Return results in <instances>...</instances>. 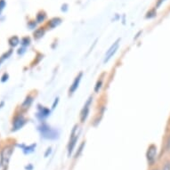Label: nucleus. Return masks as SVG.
<instances>
[{"label": "nucleus", "instance_id": "obj_1", "mask_svg": "<svg viewBox=\"0 0 170 170\" xmlns=\"http://www.w3.org/2000/svg\"><path fill=\"white\" fill-rule=\"evenodd\" d=\"M41 135L47 139H54L57 137V133L55 130L51 129L49 127H47L45 125H43L40 128Z\"/></svg>", "mask_w": 170, "mask_h": 170}, {"label": "nucleus", "instance_id": "obj_2", "mask_svg": "<svg viewBox=\"0 0 170 170\" xmlns=\"http://www.w3.org/2000/svg\"><path fill=\"white\" fill-rule=\"evenodd\" d=\"M146 158L148 163L150 165H153L154 162L156 161V158H157V147L154 144H151L149 146L148 151L146 152Z\"/></svg>", "mask_w": 170, "mask_h": 170}, {"label": "nucleus", "instance_id": "obj_3", "mask_svg": "<svg viewBox=\"0 0 170 170\" xmlns=\"http://www.w3.org/2000/svg\"><path fill=\"white\" fill-rule=\"evenodd\" d=\"M13 151H14V149L12 146H6L4 148V150H2L1 151V154H2V159H3V163L4 165L7 167L8 166V163H9V160H10V158L13 154Z\"/></svg>", "mask_w": 170, "mask_h": 170}, {"label": "nucleus", "instance_id": "obj_4", "mask_svg": "<svg viewBox=\"0 0 170 170\" xmlns=\"http://www.w3.org/2000/svg\"><path fill=\"white\" fill-rule=\"evenodd\" d=\"M118 42H119V39H118L111 46V48L109 49L108 51H107V53H106V55H105V60H104V63H107V62H109V60H110L113 55H114V54L117 52V50H118Z\"/></svg>", "mask_w": 170, "mask_h": 170}, {"label": "nucleus", "instance_id": "obj_5", "mask_svg": "<svg viewBox=\"0 0 170 170\" xmlns=\"http://www.w3.org/2000/svg\"><path fill=\"white\" fill-rule=\"evenodd\" d=\"M25 123V119H24L23 116L19 115L17 117H15V118L14 119V125H13V131H16L18 129H20L21 127H22V126Z\"/></svg>", "mask_w": 170, "mask_h": 170}, {"label": "nucleus", "instance_id": "obj_6", "mask_svg": "<svg viewBox=\"0 0 170 170\" xmlns=\"http://www.w3.org/2000/svg\"><path fill=\"white\" fill-rule=\"evenodd\" d=\"M90 102H91V98L88 100V102L87 103V104L84 106L83 110L81 111V114H80V120L81 122H85V120L87 119L88 114H89V104H90Z\"/></svg>", "mask_w": 170, "mask_h": 170}, {"label": "nucleus", "instance_id": "obj_7", "mask_svg": "<svg viewBox=\"0 0 170 170\" xmlns=\"http://www.w3.org/2000/svg\"><path fill=\"white\" fill-rule=\"evenodd\" d=\"M82 75H83V74H82V72H80V73L75 78L73 83H72V85L70 86V94H73V93L77 90V88L78 87V85H79V83H80Z\"/></svg>", "mask_w": 170, "mask_h": 170}, {"label": "nucleus", "instance_id": "obj_8", "mask_svg": "<svg viewBox=\"0 0 170 170\" xmlns=\"http://www.w3.org/2000/svg\"><path fill=\"white\" fill-rule=\"evenodd\" d=\"M77 141H78V136L72 135L71 139H70V143H69V146H68V155H69V156H70V154L72 153V151H73Z\"/></svg>", "mask_w": 170, "mask_h": 170}, {"label": "nucleus", "instance_id": "obj_9", "mask_svg": "<svg viewBox=\"0 0 170 170\" xmlns=\"http://www.w3.org/2000/svg\"><path fill=\"white\" fill-rule=\"evenodd\" d=\"M32 101H33L32 96H28L27 98H26V100L24 101V103H22L21 108L23 109V110H26V109H28L30 106V104L32 103Z\"/></svg>", "mask_w": 170, "mask_h": 170}, {"label": "nucleus", "instance_id": "obj_10", "mask_svg": "<svg viewBox=\"0 0 170 170\" xmlns=\"http://www.w3.org/2000/svg\"><path fill=\"white\" fill-rule=\"evenodd\" d=\"M61 21H62V20H61L60 18H54L49 21V24H48V25H49L51 28H55L61 23Z\"/></svg>", "mask_w": 170, "mask_h": 170}, {"label": "nucleus", "instance_id": "obj_11", "mask_svg": "<svg viewBox=\"0 0 170 170\" xmlns=\"http://www.w3.org/2000/svg\"><path fill=\"white\" fill-rule=\"evenodd\" d=\"M9 43H10V45H12V46H16L19 43H20V40H19V39L16 37V36H14V37H13V38H11L10 39V40H9Z\"/></svg>", "mask_w": 170, "mask_h": 170}, {"label": "nucleus", "instance_id": "obj_12", "mask_svg": "<svg viewBox=\"0 0 170 170\" xmlns=\"http://www.w3.org/2000/svg\"><path fill=\"white\" fill-rule=\"evenodd\" d=\"M44 34H45V30L43 29H39L34 32V37L36 39H39V38L42 37Z\"/></svg>", "mask_w": 170, "mask_h": 170}, {"label": "nucleus", "instance_id": "obj_13", "mask_svg": "<svg viewBox=\"0 0 170 170\" xmlns=\"http://www.w3.org/2000/svg\"><path fill=\"white\" fill-rule=\"evenodd\" d=\"M35 147H36V144H32V145H30V146H29V147H24V149H23L24 153H25V154H29V153L34 151Z\"/></svg>", "mask_w": 170, "mask_h": 170}, {"label": "nucleus", "instance_id": "obj_14", "mask_svg": "<svg viewBox=\"0 0 170 170\" xmlns=\"http://www.w3.org/2000/svg\"><path fill=\"white\" fill-rule=\"evenodd\" d=\"M45 19V14L44 13H39L37 15V21L38 22H42Z\"/></svg>", "mask_w": 170, "mask_h": 170}, {"label": "nucleus", "instance_id": "obj_15", "mask_svg": "<svg viewBox=\"0 0 170 170\" xmlns=\"http://www.w3.org/2000/svg\"><path fill=\"white\" fill-rule=\"evenodd\" d=\"M102 85H103V81L102 80H99V81H97L96 85H95V87H94V92L95 93H98L99 90L101 89L102 87Z\"/></svg>", "mask_w": 170, "mask_h": 170}, {"label": "nucleus", "instance_id": "obj_16", "mask_svg": "<svg viewBox=\"0 0 170 170\" xmlns=\"http://www.w3.org/2000/svg\"><path fill=\"white\" fill-rule=\"evenodd\" d=\"M156 15V11L155 9H152L151 11H149L147 13V15H146V18H152Z\"/></svg>", "mask_w": 170, "mask_h": 170}, {"label": "nucleus", "instance_id": "obj_17", "mask_svg": "<svg viewBox=\"0 0 170 170\" xmlns=\"http://www.w3.org/2000/svg\"><path fill=\"white\" fill-rule=\"evenodd\" d=\"M6 167L3 163V159H2V154L0 152V170H6Z\"/></svg>", "mask_w": 170, "mask_h": 170}, {"label": "nucleus", "instance_id": "obj_18", "mask_svg": "<svg viewBox=\"0 0 170 170\" xmlns=\"http://www.w3.org/2000/svg\"><path fill=\"white\" fill-rule=\"evenodd\" d=\"M30 39L29 38H23L21 39V44L23 45H30Z\"/></svg>", "mask_w": 170, "mask_h": 170}, {"label": "nucleus", "instance_id": "obj_19", "mask_svg": "<svg viewBox=\"0 0 170 170\" xmlns=\"http://www.w3.org/2000/svg\"><path fill=\"white\" fill-rule=\"evenodd\" d=\"M166 149H167V151H170V136H169L167 137V139Z\"/></svg>", "mask_w": 170, "mask_h": 170}, {"label": "nucleus", "instance_id": "obj_20", "mask_svg": "<svg viewBox=\"0 0 170 170\" xmlns=\"http://www.w3.org/2000/svg\"><path fill=\"white\" fill-rule=\"evenodd\" d=\"M84 146H85V142H83V143L80 145V147H79V149H78V152H77V153H76V155H75V157H76V158H77V157L80 154V152L82 151V150H83Z\"/></svg>", "mask_w": 170, "mask_h": 170}, {"label": "nucleus", "instance_id": "obj_21", "mask_svg": "<svg viewBox=\"0 0 170 170\" xmlns=\"http://www.w3.org/2000/svg\"><path fill=\"white\" fill-rule=\"evenodd\" d=\"M162 170H170V162H167V163L164 165Z\"/></svg>", "mask_w": 170, "mask_h": 170}, {"label": "nucleus", "instance_id": "obj_22", "mask_svg": "<svg viewBox=\"0 0 170 170\" xmlns=\"http://www.w3.org/2000/svg\"><path fill=\"white\" fill-rule=\"evenodd\" d=\"M6 6V2L5 0H0V10H2Z\"/></svg>", "mask_w": 170, "mask_h": 170}, {"label": "nucleus", "instance_id": "obj_23", "mask_svg": "<svg viewBox=\"0 0 170 170\" xmlns=\"http://www.w3.org/2000/svg\"><path fill=\"white\" fill-rule=\"evenodd\" d=\"M7 79H8V74L5 73V74H4V76L2 77V79H1V81H2V82H6Z\"/></svg>", "mask_w": 170, "mask_h": 170}, {"label": "nucleus", "instance_id": "obj_24", "mask_svg": "<svg viewBox=\"0 0 170 170\" xmlns=\"http://www.w3.org/2000/svg\"><path fill=\"white\" fill-rule=\"evenodd\" d=\"M50 153H51V148H48L47 151H46V152H45V156L47 157V155H48V154H50Z\"/></svg>", "mask_w": 170, "mask_h": 170}, {"label": "nucleus", "instance_id": "obj_25", "mask_svg": "<svg viewBox=\"0 0 170 170\" xmlns=\"http://www.w3.org/2000/svg\"><path fill=\"white\" fill-rule=\"evenodd\" d=\"M57 103H58V98L55 99V101H54V104H53V109L55 108V106L57 105Z\"/></svg>", "mask_w": 170, "mask_h": 170}, {"label": "nucleus", "instance_id": "obj_26", "mask_svg": "<svg viewBox=\"0 0 170 170\" xmlns=\"http://www.w3.org/2000/svg\"><path fill=\"white\" fill-rule=\"evenodd\" d=\"M162 2H164V0H160V1L157 3V7H159V6L161 5V3H162Z\"/></svg>", "mask_w": 170, "mask_h": 170}, {"label": "nucleus", "instance_id": "obj_27", "mask_svg": "<svg viewBox=\"0 0 170 170\" xmlns=\"http://www.w3.org/2000/svg\"><path fill=\"white\" fill-rule=\"evenodd\" d=\"M25 168H26V169H28V170H32L33 167H32L31 165H29V166H27V167H26Z\"/></svg>", "mask_w": 170, "mask_h": 170}, {"label": "nucleus", "instance_id": "obj_28", "mask_svg": "<svg viewBox=\"0 0 170 170\" xmlns=\"http://www.w3.org/2000/svg\"><path fill=\"white\" fill-rule=\"evenodd\" d=\"M4 105V102H2L1 103H0V108H2V106Z\"/></svg>", "mask_w": 170, "mask_h": 170}]
</instances>
